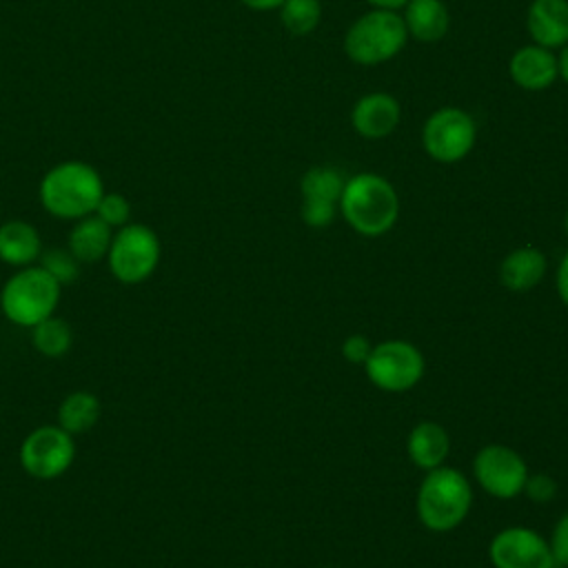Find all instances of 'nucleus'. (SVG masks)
<instances>
[{
  "label": "nucleus",
  "mask_w": 568,
  "mask_h": 568,
  "mask_svg": "<svg viewBox=\"0 0 568 568\" xmlns=\"http://www.w3.org/2000/svg\"><path fill=\"white\" fill-rule=\"evenodd\" d=\"M113 240V231L106 222H102L95 213L75 220L69 231L67 248L80 264H95L106 257Z\"/></svg>",
  "instance_id": "obj_18"
},
{
  "label": "nucleus",
  "mask_w": 568,
  "mask_h": 568,
  "mask_svg": "<svg viewBox=\"0 0 568 568\" xmlns=\"http://www.w3.org/2000/svg\"><path fill=\"white\" fill-rule=\"evenodd\" d=\"M62 286L40 266L18 268L0 291L2 315L22 328H33L38 322L55 313Z\"/></svg>",
  "instance_id": "obj_4"
},
{
  "label": "nucleus",
  "mask_w": 568,
  "mask_h": 568,
  "mask_svg": "<svg viewBox=\"0 0 568 568\" xmlns=\"http://www.w3.org/2000/svg\"><path fill=\"white\" fill-rule=\"evenodd\" d=\"M102 222H106L111 229H120L129 224L131 215V204L124 195L120 193H102L95 211H93Z\"/></svg>",
  "instance_id": "obj_25"
},
{
  "label": "nucleus",
  "mask_w": 568,
  "mask_h": 568,
  "mask_svg": "<svg viewBox=\"0 0 568 568\" xmlns=\"http://www.w3.org/2000/svg\"><path fill=\"white\" fill-rule=\"evenodd\" d=\"M410 462L422 470H433L444 466V459L450 453V437L446 428L437 422H419L406 442Z\"/></svg>",
  "instance_id": "obj_19"
},
{
  "label": "nucleus",
  "mask_w": 568,
  "mask_h": 568,
  "mask_svg": "<svg viewBox=\"0 0 568 568\" xmlns=\"http://www.w3.org/2000/svg\"><path fill=\"white\" fill-rule=\"evenodd\" d=\"M424 355L406 339H386L371 348L364 371L373 386L386 393H404L424 377Z\"/></svg>",
  "instance_id": "obj_8"
},
{
  "label": "nucleus",
  "mask_w": 568,
  "mask_h": 568,
  "mask_svg": "<svg viewBox=\"0 0 568 568\" xmlns=\"http://www.w3.org/2000/svg\"><path fill=\"white\" fill-rule=\"evenodd\" d=\"M402 120V106L395 95L373 91L362 95L351 111V124L357 135L366 140H382L390 135Z\"/></svg>",
  "instance_id": "obj_13"
},
{
  "label": "nucleus",
  "mask_w": 568,
  "mask_h": 568,
  "mask_svg": "<svg viewBox=\"0 0 568 568\" xmlns=\"http://www.w3.org/2000/svg\"><path fill=\"white\" fill-rule=\"evenodd\" d=\"M20 466L36 479L64 475L75 459V439L58 424H42L27 433L18 450Z\"/></svg>",
  "instance_id": "obj_9"
},
{
  "label": "nucleus",
  "mask_w": 568,
  "mask_h": 568,
  "mask_svg": "<svg viewBox=\"0 0 568 568\" xmlns=\"http://www.w3.org/2000/svg\"><path fill=\"white\" fill-rule=\"evenodd\" d=\"M402 18L408 38L417 42H439L450 29V13L444 0H408Z\"/></svg>",
  "instance_id": "obj_16"
},
{
  "label": "nucleus",
  "mask_w": 568,
  "mask_h": 568,
  "mask_svg": "<svg viewBox=\"0 0 568 568\" xmlns=\"http://www.w3.org/2000/svg\"><path fill=\"white\" fill-rule=\"evenodd\" d=\"M373 9H393V11H397V9H402L408 0H366Z\"/></svg>",
  "instance_id": "obj_31"
},
{
  "label": "nucleus",
  "mask_w": 568,
  "mask_h": 568,
  "mask_svg": "<svg viewBox=\"0 0 568 568\" xmlns=\"http://www.w3.org/2000/svg\"><path fill=\"white\" fill-rule=\"evenodd\" d=\"M564 231H566V235H568V211H566V215H564Z\"/></svg>",
  "instance_id": "obj_33"
},
{
  "label": "nucleus",
  "mask_w": 568,
  "mask_h": 568,
  "mask_svg": "<svg viewBox=\"0 0 568 568\" xmlns=\"http://www.w3.org/2000/svg\"><path fill=\"white\" fill-rule=\"evenodd\" d=\"M488 557L495 568H557L550 544L524 526L499 530L488 546Z\"/></svg>",
  "instance_id": "obj_11"
},
{
  "label": "nucleus",
  "mask_w": 568,
  "mask_h": 568,
  "mask_svg": "<svg viewBox=\"0 0 568 568\" xmlns=\"http://www.w3.org/2000/svg\"><path fill=\"white\" fill-rule=\"evenodd\" d=\"M473 475L488 495L497 499H513L524 493L528 466L515 448L488 444L477 450L473 459Z\"/></svg>",
  "instance_id": "obj_10"
},
{
  "label": "nucleus",
  "mask_w": 568,
  "mask_h": 568,
  "mask_svg": "<svg viewBox=\"0 0 568 568\" xmlns=\"http://www.w3.org/2000/svg\"><path fill=\"white\" fill-rule=\"evenodd\" d=\"M477 140L473 115L459 106H442L433 111L422 126V144L430 160L455 164L464 160Z\"/></svg>",
  "instance_id": "obj_7"
},
{
  "label": "nucleus",
  "mask_w": 568,
  "mask_h": 568,
  "mask_svg": "<svg viewBox=\"0 0 568 568\" xmlns=\"http://www.w3.org/2000/svg\"><path fill=\"white\" fill-rule=\"evenodd\" d=\"M550 552L557 568H568V513L559 517L550 537Z\"/></svg>",
  "instance_id": "obj_26"
},
{
  "label": "nucleus",
  "mask_w": 568,
  "mask_h": 568,
  "mask_svg": "<svg viewBox=\"0 0 568 568\" xmlns=\"http://www.w3.org/2000/svg\"><path fill=\"white\" fill-rule=\"evenodd\" d=\"M473 504V488L468 477L450 466H437L426 470L417 488V517L435 532H448L457 528Z\"/></svg>",
  "instance_id": "obj_3"
},
{
  "label": "nucleus",
  "mask_w": 568,
  "mask_h": 568,
  "mask_svg": "<svg viewBox=\"0 0 568 568\" xmlns=\"http://www.w3.org/2000/svg\"><path fill=\"white\" fill-rule=\"evenodd\" d=\"M557 293L561 302L568 306V253L561 257L559 268H557Z\"/></svg>",
  "instance_id": "obj_29"
},
{
  "label": "nucleus",
  "mask_w": 568,
  "mask_h": 568,
  "mask_svg": "<svg viewBox=\"0 0 568 568\" xmlns=\"http://www.w3.org/2000/svg\"><path fill=\"white\" fill-rule=\"evenodd\" d=\"M508 73L519 89L544 91L559 78V62L552 49L539 44L519 47L508 62Z\"/></svg>",
  "instance_id": "obj_14"
},
{
  "label": "nucleus",
  "mask_w": 568,
  "mask_h": 568,
  "mask_svg": "<svg viewBox=\"0 0 568 568\" xmlns=\"http://www.w3.org/2000/svg\"><path fill=\"white\" fill-rule=\"evenodd\" d=\"M102 193L104 186L98 171L78 160L53 166L40 182L42 206L60 220H80L91 215Z\"/></svg>",
  "instance_id": "obj_2"
},
{
  "label": "nucleus",
  "mask_w": 568,
  "mask_h": 568,
  "mask_svg": "<svg viewBox=\"0 0 568 568\" xmlns=\"http://www.w3.org/2000/svg\"><path fill=\"white\" fill-rule=\"evenodd\" d=\"M31 331V344L33 348L44 357H62L69 353L73 344V331L71 324L64 317H58L55 313L47 320L38 322Z\"/></svg>",
  "instance_id": "obj_22"
},
{
  "label": "nucleus",
  "mask_w": 568,
  "mask_h": 568,
  "mask_svg": "<svg viewBox=\"0 0 568 568\" xmlns=\"http://www.w3.org/2000/svg\"><path fill=\"white\" fill-rule=\"evenodd\" d=\"M100 415L102 404L98 395L89 390H73L58 406V426L75 437L91 430L98 424Z\"/></svg>",
  "instance_id": "obj_21"
},
{
  "label": "nucleus",
  "mask_w": 568,
  "mask_h": 568,
  "mask_svg": "<svg viewBox=\"0 0 568 568\" xmlns=\"http://www.w3.org/2000/svg\"><path fill=\"white\" fill-rule=\"evenodd\" d=\"M526 29L539 47L561 49L568 44V0H532Z\"/></svg>",
  "instance_id": "obj_15"
},
{
  "label": "nucleus",
  "mask_w": 568,
  "mask_h": 568,
  "mask_svg": "<svg viewBox=\"0 0 568 568\" xmlns=\"http://www.w3.org/2000/svg\"><path fill=\"white\" fill-rule=\"evenodd\" d=\"M162 257L158 233L146 224H124L113 233L106 262L111 275L122 284L149 280Z\"/></svg>",
  "instance_id": "obj_6"
},
{
  "label": "nucleus",
  "mask_w": 568,
  "mask_h": 568,
  "mask_svg": "<svg viewBox=\"0 0 568 568\" xmlns=\"http://www.w3.org/2000/svg\"><path fill=\"white\" fill-rule=\"evenodd\" d=\"M240 2L255 11H273V9H280L284 0H240Z\"/></svg>",
  "instance_id": "obj_30"
},
{
  "label": "nucleus",
  "mask_w": 568,
  "mask_h": 568,
  "mask_svg": "<svg viewBox=\"0 0 568 568\" xmlns=\"http://www.w3.org/2000/svg\"><path fill=\"white\" fill-rule=\"evenodd\" d=\"M557 62H559V75H561V80L568 84V44L561 47V53H559Z\"/></svg>",
  "instance_id": "obj_32"
},
{
  "label": "nucleus",
  "mask_w": 568,
  "mask_h": 568,
  "mask_svg": "<svg viewBox=\"0 0 568 568\" xmlns=\"http://www.w3.org/2000/svg\"><path fill=\"white\" fill-rule=\"evenodd\" d=\"M404 18L393 9H371L362 13L344 36V51L355 64L375 67L393 60L406 44Z\"/></svg>",
  "instance_id": "obj_5"
},
{
  "label": "nucleus",
  "mask_w": 568,
  "mask_h": 568,
  "mask_svg": "<svg viewBox=\"0 0 568 568\" xmlns=\"http://www.w3.org/2000/svg\"><path fill=\"white\" fill-rule=\"evenodd\" d=\"M339 213L353 231L377 237L390 231L399 217V195L379 173H355L344 182Z\"/></svg>",
  "instance_id": "obj_1"
},
{
  "label": "nucleus",
  "mask_w": 568,
  "mask_h": 568,
  "mask_svg": "<svg viewBox=\"0 0 568 568\" xmlns=\"http://www.w3.org/2000/svg\"><path fill=\"white\" fill-rule=\"evenodd\" d=\"M40 266L60 284H71L80 275V262L71 255L69 248H49L40 253Z\"/></svg>",
  "instance_id": "obj_24"
},
{
  "label": "nucleus",
  "mask_w": 568,
  "mask_h": 568,
  "mask_svg": "<svg viewBox=\"0 0 568 568\" xmlns=\"http://www.w3.org/2000/svg\"><path fill=\"white\" fill-rule=\"evenodd\" d=\"M371 348H373V344L368 342V337L355 333V335H351V337L344 339V344H342V355H344L351 364H362V366H364V362H366L368 355H371Z\"/></svg>",
  "instance_id": "obj_28"
},
{
  "label": "nucleus",
  "mask_w": 568,
  "mask_h": 568,
  "mask_svg": "<svg viewBox=\"0 0 568 568\" xmlns=\"http://www.w3.org/2000/svg\"><path fill=\"white\" fill-rule=\"evenodd\" d=\"M322 18L320 0H284L280 20L291 36H308Z\"/></svg>",
  "instance_id": "obj_23"
},
{
  "label": "nucleus",
  "mask_w": 568,
  "mask_h": 568,
  "mask_svg": "<svg viewBox=\"0 0 568 568\" xmlns=\"http://www.w3.org/2000/svg\"><path fill=\"white\" fill-rule=\"evenodd\" d=\"M524 493L532 499V501H537V504H546V501H550L552 497H555V493H557V484H555V479L550 477V475H528V479H526V484H524Z\"/></svg>",
  "instance_id": "obj_27"
},
{
  "label": "nucleus",
  "mask_w": 568,
  "mask_h": 568,
  "mask_svg": "<svg viewBox=\"0 0 568 568\" xmlns=\"http://www.w3.org/2000/svg\"><path fill=\"white\" fill-rule=\"evenodd\" d=\"M42 240L33 224L24 220H9L0 224V262L24 268L40 260Z\"/></svg>",
  "instance_id": "obj_17"
},
{
  "label": "nucleus",
  "mask_w": 568,
  "mask_h": 568,
  "mask_svg": "<svg viewBox=\"0 0 568 568\" xmlns=\"http://www.w3.org/2000/svg\"><path fill=\"white\" fill-rule=\"evenodd\" d=\"M344 175L333 166H311L300 180L302 220L313 229H324L335 220Z\"/></svg>",
  "instance_id": "obj_12"
},
{
  "label": "nucleus",
  "mask_w": 568,
  "mask_h": 568,
  "mask_svg": "<svg viewBox=\"0 0 568 568\" xmlns=\"http://www.w3.org/2000/svg\"><path fill=\"white\" fill-rule=\"evenodd\" d=\"M546 273V257L535 246L510 251L499 264V282L508 291H530Z\"/></svg>",
  "instance_id": "obj_20"
}]
</instances>
